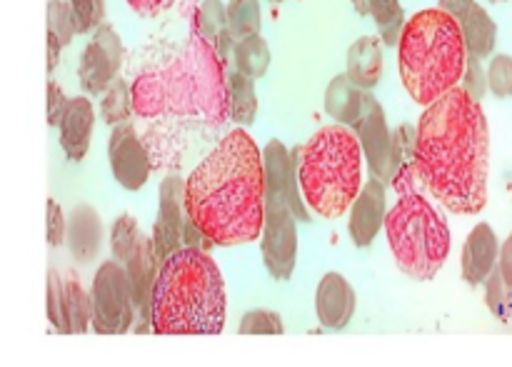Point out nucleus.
I'll return each instance as SVG.
<instances>
[{
  "label": "nucleus",
  "instance_id": "nucleus-21",
  "mask_svg": "<svg viewBox=\"0 0 512 367\" xmlns=\"http://www.w3.org/2000/svg\"><path fill=\"white\" fill-rule=\"evenodd\" d=\"M383 40L378 35H363L348 48V70L355 85L370 90L383 78Z\"/></svg>",
  "mask_w": 512,
  "mask_h": 367
},
{
  "label": "nucleus",
  "instance_id": "nucleus-5",
  "mask_svg": "<svg viewBox=\"0 0 512 367\" xmlns=\"http://www.w3.org/2000/svg\"><path fill=\"white\" fill-rule=\"evenodd\" d=\"M470 50L458 18L443 8H425L405 23L398 43V70L418 105H433L463 83Z\"/></svg>",
  "mask_w": 512,
  "mask_h": 367
},
{
  "label": "nucleus",
  "instance_id": "nucleus-3",
  "mask_svg": "<svg viewBox=\"0 0 512 367\" xmlns=\"http://www.w3.org/2000/svg\"><path fill=\"white\" fill-rule=\"evenodd\" d=\"M135 113L143 118L175 115L208 125L230 120L228 63L208 38L195 33L178 55L160 68H148L133 80Z\"/></svg>",
  "mask_w": 512,
  "mask_h": 367
},
{
  "label": "nucleus",
  "instance_id": "nucleus-20",
  "mask_svg": "<svg viewBox=\"0 0 512 367\" xmlns=\"http://www.w3.org/2000/svg\"><path fill=\"white\" fill-rule=\"evenodd\" d=\"M95 110L88 98H73L60 118V148L70 160H83L93 138Z\"/></svg>",
  "mask_w": 512,
  "mask_h": 367
},
{
  "label": "nucleus",
  "instance_id": "nucleus-34",
  "mask_svg": "<svg viewBox=\"0 0 512 367\" xmlns=\"http://www.w3.org/2000/svg\"><path fill=\"white\" fill-rule=\"evenodd\" d=\"M485 303H488L490 313L495 315V318L500 320H508L510 313H512V293L510 288L505 285L503 275H500V270L495 268L493 275H490L488 280H485Z\"/></svg>",
  "mask_w": 512,
  "mask_h": 367
},
{
  "label": "nucleus",
  "instance_id": "nucleus-32",
  "mask_svg": "<svg viewBox=\"0 0 512 367\" xmlns=\"http://www.w3.org/2000/svg\"><path fill=\"white\" fill-rule=\"evenodd\" d=\"M48 33L58 35V40L65 45H70V40L78 33V25H75L73 8L65 0H50L48 3Z\"/></svg>",
  "mask_w": 512,
  "mask_h": 367
},
{
  "label": "nucleus",
  "instance_id": "nucleus-29",
  "mask_svg": "<svg viewBox=\"0 0 512 367\" xmlns=\"http://www.w3.org/2000/svg\"><path fill=\"white\" fill-rule=\"evenodd\" d=\"M228 25L235 40L260 35V28H263L260 0H228Z\"/></svg>",
  "mask_w": 512,
  "mask_h": 367
},
{
  "label": "nucleus",
  "instance_id": "nucleus-19",
  "mask_svg": "<svg viewBox=\"0 0 512 367\" xmlns=\"http://www.w3.org/2000/svg\"><path fill=\"white\" fill-rule=\"evenodd\" d=\"M500 263V243L495 230L488 223L475 225L473 233L468 235L463 248V260H460V268H463V278L468 280L473 288L485 285V280L493 275L495 265Z\"/></svg>",
  "mask_w": 512,
  "mask_h": 367
},
{
  "label": "nucleus",
  "instance_id": "nucleus-10",
  "mask_svg": "<svg viewBox=\"0 0 512 367\" xmlns=\"http://www.w3.org/2000/svg\"><path fill=\"white\" fill-rule=\"evenodd\" d=\"M120 63H123V43L115 28L100 25L93 33V40L80 58V83L88 95H103L118 78Z\"/></svg>",
  "mask_w": 512,
  "mask_h": 367
},
{
  "label": "nucleus",
  "instance_id": "nucleus-35",
  "mask_svg": "<svg viewBox=\"0 0 512 367\" xmlns=\"http://www.w3.org/2000/svg\"><path fill=\"white\" fill-rule=\"evenodd\" d=\"M238 333L243 335H283L285 325L278 313L270 310H253V313L243 315L238 325Z\"/></svg>",
  "mask_w": 512,
  "mask_h": 367
},
{
  "label": "nucleus",
  "instance_id": "nucleus-24",
  "mask_svg": "<svg viewBox=\"0 0 512 367\" xmlns=\"http://www.w3.org/2000/svg\"><path fill=\"white\" fill-rule=\"evenodd\" d=\"M355 13L370 15L378 25L383 45H398L405 30V10L400 0H353Z\"/></svg>",
  "mask_w": 512,
  "mask_h": 367
},
{
  "label": "nucleus",
  "instance_id": "nucleus-4",
  "mask_svg": "<svg viewBox=\"0 0 512 367\" xmlns=\"http://www.w3.org/2000/svg\"><path fill=\"white\" fill-rule=\"evenodd\" d=\"M225 280L208 250L180 248L160 263L153 290V333L218 335L225 328Z\"/></svg>",
  "mask_w": 512,
  "mask_h": 367
},
{
  "label": "nucleus",
  "instance_id": "nucleus-46",
  "mask_svg": "<svg viewBox=\"0 0 512 367\" xmlns=\"http://www.w3.org/2000/svg\"><path fill=\"white\" fill-rule=\"evenodd\" d=\"M270 3H273V5H278V3H283V0H270Z\"/></svg>",
  "mask_w": 512,
  "mask_h": 367
},
{
  "label": "nucleus",
  "instance_id": "nucleus-37",
  "mask_svg": "<svg viewBox=\"0 0 512 367\" xmlns=\"http://www.w3.org/2000/svg\"><path fill=\"white\" fill-rule=\"evenodd\" d=\"M488 83H490V93L495 98H510L512 95V55L500 53L490 60L488 68Z\"/></svg>",
  "mask_w": 512,
  "mask_h": 367
},
{
  "label": "nucleus",
  "instance_id": "nucleus-14",
  "mask_svg": "<svg viewBox=\"0 0 512 367\" xmlns=\"http://www.w3.org/2000/svg\"><path fill=\"white\" fill-rule=\"evenodd\" d=\"M360 145H363L365 163L373 178L383 180V183H393L395 175V150H393V130L388 128V118H385L383 105L375 100L373 108L368 110L363 120L355 125Z\"/></svg>",
  "mask_w": 512,
  "mask_h": 367
},
{
  "label": "nucleus",
  "instance_id": "nucleus-11",
  "mask_svg": "<svg viewBox=\"0 0 512 367\" xmlns=\"http://www.w3.org/2000/svg\"><path fill=\"white\" fill-rule=\"evenodd\" d=\"M158 220L153 228V248L158 263L168 260L175 250L183 245V223H185V180L170 175L160 183L158 190Z\"/></svg>",
  "mask_w": 512,
  "mask_h": 367
},
{
  "label": "nucleus",
  "instance_id": "nucleus-43",
  "mask_svg": "<svg viewBox=\"0 0 512 367\" xmlns=\"http://www.w3.org/2000/svg\"><path fill=\"white\" fill-rule=\"evenodd\" d=\"M500 275H503L505 285L510 288L512 293V235L508 240L503 243V248H500V265H498Z\"/></svg>",
  "mask_w": 512,
  "mask_h": 367
},
{
  "label": "nucleus",
  "instance_id": "nucleus-36",
  "mask_svg": "<svg viewBox=\"0 0 512 367\" xmlns=\"http://www.w3.org/2000/svg\"><path fill=\"white\" fill-rule=\"evenodd\" d=\"M78 33H95L103 25L105 0H70Z\"/></svg>",
  "mask_w": 512,
  "mask_h": 367
},
{
  "label": "nucleus",
  "instance_id": "nucleus-7",
  "mask_svg": "<svg viewBox=\"0 0 512 367\" xmlns=\"http://www.w3.org/2000/svg\"><path fill=\"white\" fill-rule=\"evenodd\" d=\"M390 250L408 278L428 283L450 255V228L423 193L398 195L385 218Z\"/></svg>",
  "mask_w": 512,
  "mask_h": 367
},
{
  "label": "nucleus",
  "instance_id": "nucleus-45",
  "mask_svg": "<svg viewBox=\"0 0 512 367\" xmlns=\"http://www.w3.org/2000/svg\"><path fill=\"white\" fill-rule=\"evenodd\" d=\"M470 3H473V0H438V8H443L445 13H450L455 18V15L463 13Z\"/></svg>",
  "mask_w": 512,
  "mask_h": 367
},
{
  "label": "nucleus",
  "instance_id": "nucleus-18",
  "mask_svg": "<svg viewBox=\"0 0 512 367\" xmlns=\"http://www.w3.org/2000/svg\"><path fill=\"white\" fill-rule=\"evenodd\" d=\"M375 105V98L365 88L353 83L348 73H340L330 80L325 90V113L340 125L355 128Z\"/></svg>",
  "mask_w": 512,
  "mask_h": 367
},
{
  "label": "nucleus",
  "instance_id": "nucleus-27",
  "mask_svg": "<svg viewBox=\"0 0 512 367\" xmlns=\"http://www.w3.org/2000/svg\"><path fill=\"white\" fill-rule=\"evenodd\" d=\"M65 315H68L70 335H83L93 323V300L85 295L83 285L73 275L65 280Z\"/></svg>",
  "mask_w": 512,
  "mask_h": 367
},
{
  "label": "nucleus",
  "instance_id": "nucleus-44",
  "mask_svg": "<svg viewBox=\"0 0 512 367\" xmlns=\"http://www.w3.org/2000/svg\"><path fill=\"white\" fill-rule=\"evenodd\" d=\"M60 48H63V43H60V40H58V35L48 33V70H50V73H53L55 65H58Z\"/></svg>",
  "mask_w": 512,
  "mask_h": 367
},
{
  "label": "nucleus",
  "instance_id": "nucleus-26",
  "mask_svg": "<svg viewBox=\"0 0 512 367\" xmlns=\"http://www.w3.org/2000/svg\"><path fill=\"white\" fill-rule=\"evenodd\" d=\"M235 70L250 75L253 80L263 78L270 68V48L263 35H250L235 43L233 50Z\"/></svg>",
  "mask_w": 512,
  "mask_h": 367
},
{
  "label": "nucleus",
  "instance_id": "nucleus-40",
  "mask_svg": "<svg viewBox=\"0 0 512 367\" xmlns=\"http://www.w3.org/2000/svg\"><path fill=\"white\" fill-rule=\"evenodd\" d=\"M68 103L70 100L65 98L63 88H60L55 80H50L48 83V123L50 125H60V118H63Z\"/></svg>",
  "mask_w": 512,
  "mask_h": 367
},
{
  "label": "nucleus",
  "instance_id": "nucleus-42",
  "mask_svg": "<svg viewBox=\"0 0 512 367\" xmlns=\"http://www.w3.org/2000/svg\"><path fill=\"white\" fill-rule=\"evenodd\" d=\"M130 8L140 15H158L173 5V0H128Z\"/></svg>",
  "mask_w": 512,
  "mask_h": 367
},
{
  "label": "nucleus",
  "instance_id": "nucleus-30",
  "mask_svg": "<svg viewBox=\"0 0 512 367\" xmlns=\"http://www.w3.org/2000/svg\"><path fill=\"white\" fill-rule=\"evenodd\" d=\"M103 120L108 125H123L128 123L130 115L135 113V103H133V88L125 83L123 78H115L110 83V88L103 93Z\"/></svg>",
  "mask_w": 512,
  "mask_h": 367
},
{
  "label": "nucleus",
  "instance_id": "nucleus-47",
  "mask_svg": "<svg viewBox=\"0 0 512 367\" xmlns=\"http://www.w3.org/2000/svg\"><path fill=\"white\" fill-rule=\"evenodd\" d=\"M490 3H505V0H490Z\"/></svg>",
  "mask_w": 512,
  "mask_h": 367
},
{
  "label": "nucleus",
  "instance_id": "nucleus-33",
  "mask_svg": "<svg viewBox=\"0 0 512 367\" xmlns=\"http://www.w3.org/2000/svg\"><path fill=\"white\" fill-rule=\"evenodd\" d=\"M48 320L58 333L70 335L68 315H65V280L55 270L48 273Z\"/></svg>",
  "mask_w": 512,
  "mask_h": 367
},
{
  "label": "nucleus",
  "instance_id": "nucleus-15",
  "mask_svg": "<svg viewBox=\"0 0 512 367\" xmlns=\"http://www.w3.org/2000/svg\"><path fill=\"white\" fill-rule=\"evenodd\" d=\"M125 270H128L135 305H138L140 310V325L135 330H138V333H145L148 328L153 330V290L160 270L158 258H155L153 238H143V235H140L133 255H130L128 263H125Z\"/></svg>",
  "mask_w": 512,
  "mask_h": 367
},
{
  "label": "nucleus",
  "instance_id": "nucleus-16",
  "mask_svg": "<svg viewBox=\"0 0 512 367\" xmlns=\"http://www.w3.org/2000/svg\"><path fill=\"white\" fill-rule=\"evenodd\" d=\"M385 183L378 178H370L360 190L358 200L350 208V238L358 248H368L380 233V225H385L388 210H385Z\"/></svg>",
  "mask_w": 512,
  "mask_h": 367
},
{
  "label": "nucleus",
  "instance_id": "nucleus-31",
  "mask_svg": "<svg viewBox=\"0 0 512 367\" xmlns=\"http://www.w3.org/2000/svg\"><path fill=\"white\" fill-rule=\"evenodd\" d=\"M140 235L143 233H140L133 215H120V218L115 220L113 230H110V250H113V258L118 260V263H128L135 245H138Z\"/></svg>",
  "mask_w": 512,
  "mask_h": 367
},
{
  "label": "nucleus",
  "instance_id": "nucleus-28",
  "mask_svg": "<svg viewBox=\"0 0 512 367\" xmlns=\"http://www.w3.org/2000/svg\"><path fill=\"white\" fill-rule=\"evenodd\" d=\"M195 33L208 38L213 45H218L220 40L233 35L228 25V5L223 0H203L198 8V15H195Z\"/></svg>",
  "mask_w": 512,
  "mask_h": 367
},
{
  "label": "nucleus",
  "instance_id": "nucleus-17",
  "mask_svg": "<svg viewBox=\"0 0 512 367\" xmlns=\"http://www.w3.org/2000/svg\"><path fill=\"white\" fill-rule=\"evenodd\" d=\"M315 313L323 328L343 330L355 315V290L340 273L323 275L315 293Z\"/></svg>",
  "mask_w": 512,
  "mask_h": 367
},
{
  "label": "nucleus",
  "instance_id": "nucleus-2",
  "mask_svg": "<svg viewBox=\"0 0 512 367\" xmlns=\"http://www.w3.org/2000/svg\"><path fill=\"white\" fill-rule=\"evenodd\" d=\"M185 210L215 245H245L263 235L268 210L265 160L255 140L235 128L185 180Z\"/></svg>",
  "mask_w": 512,
  "mask_h": 367
},
{
  "label": "nucleus",
  "instance_id": "nucleus-38",
  "mask_svg": "<svg viewBox=\"0 0 512 367\" xmlns=\"http://www.w3.org/2000/svg\"><path fill=\"white\" fill-rule=\"evenodd\" d=\"M460 88H463L465 93L473 95L475 100L485 98V93L490 90V83H488V73L483 70V63H480V58H473V55H470L468 68H465V75H463V83H460Z\"/></svg>",
  "mask_w": 512,
  "mask_h": 367
},
{
  "label": "nucleus",
  "instance_id": "nucleus-22",
  "mask_svg": "<svg viewBox=\"0 0 512 367\" xmlns=\"http://www.w3.org/2000/svg\"><path fill=\"white\" fill-rule=\"evenodd\" d=\"M103 240V223L90 205H75L68 220V245L70 253L80 263H90L100 253Z\"/></svg>",
  "mask_w": 512,
  "mask_h": 367
},
{
  "label": "nucleus",
  "instance_id": "nucleus-23",
  "mask_svg": "<svg viewBox=\"0 0 512 367\" xmlns=\"http://www.w3.org/2000/svg\"><path fill=\"white\" fill-rule=\"evenodd\" d=\"M455 18H458L460 28H463L470 55L480 60L490 58L495 50V43H498V25H495L493 15H490L478 0H473V3H470L463 13L455 15Z\"/></svg>",
  "mask_w": 512,
  "mask_h": 367
},
{
  "label": "nucleus",
  "instance_id": "nucleus-6",
  "mask_svg": "<svg viewBox=\"0 0 512 367\" xmlns=\"http://www.w3.org/2000/svg\"><path fill=\"white\" fill-rule=\"evenodd\" d=\"M298 183L308 208L340 220L363 190V145L348 125H325L293 150Z\"/></svg>",
  "mask_w": 512,
  "mask_h": 367
},
{
  "label": "nucleus",
  "instance_id": "nucleus-1",
  "mask_svg": "<svg viewBox=\"0 0 512 367\" xmlns=\"http://www.w3.org/2000/svg\"><path fill=\"white\" fill-rule=\"evenodd\" d=\"M418 168L425 188L450 213L478 215L488 205V118L480 100L460 85L420 115Z\"/></svg>",
  "mask_w": 512,
  "mask_h": 367
},
{
  "label": "nucleus",
  "instance_id": "nucleus-39",
  "mask_svg": "<svg viewBox=\"0 0 512 367\" xmlns=\"http://www.w3.org/2000/svg\"><path fill=\"white\" fill-rule=\"evenodd\" d=\"M65 230H68V220H65L63 208L55 200H48V245L58 248L65 240Z\"/></svg>",
  "mask_w": 512,
  "mask_h": 367
},
{
  "label": "nucleus",
  "instance_id": "nucleus-41",
  "mask_svg": "<svg viewBox=\"0 0 512 367\" xmlns=\"http://www.w3.org/2000/svg\"><path fill=\"white\" fill-rule=\"evenodd\" d=\"M183 243L185 248H198V250H210L213 248V240L200 230V225L195 223L190 215H185V223H183Z\"/></svg>",
  "mask_w": 512,
  "mask_h": 367
},
{
  "label": "nucleus",
  "instance_id": "nucleus-8",
  "mask_svg": "<svg viewBox=\"0 0 512 367\" xmlns=\"http://www.w3.org/2000/svg\"><path fill=\"white\" fill-rule=\"evenodd\" d=\"M93 328L100 335H123L135 323V298L130 288L128 270L118 260H110L98 268L93 278Z\"/></svg>",
  "mask_w": 512,
  "mask_h": 367
},
{
  "label": "nucleus",
  "instance_id": "nucleus-12",
  "mask_svg": "<svg viewBox=\"0 0 512 367\" xmlns=\"http://www.w3.org/2000/svg\"><path fill=\"white\" fill-rule=\"evenodd\" d=\"M108 158L113 178L125 190H140L150 178V158L143 140L130 123L115 125L108 140Z\"/></svg>",
  "mask_w": 512,
  "mask_h": 367
},
{
  "label": "nucleus",
  "instance_id": "nucleus-9",
  "mask_svg": "<svg viewBox=\"0 0 512 367\" xmlns=\"http://www.w3.org/2000/svg\"><path fill=\"white\" fill-rule=\"evenodd\" d=\"M295 223H298V218L288 208V203L268 198L263 228V260L275 280H288L295 270V260H298V225Z\"/></svg>",
  "mask_w": 512,
  "mask_h": 367
},
{
  "label": "nucleus",
  "instance_id": "nucleus-25",
  "mask_svg": "<svg viewBox=\"0 0 512 367\" xmlns=\"http://www.w3.org/2000/svg\"><path fill=\"white\" fill-rule=\"evenodd\" d=\"M255 115H258L255 80L240 70H233L230 73V120L238 123V128H248L255 123Z\"/></svg>",
  "mask_w": 512,
  "mask_h": 367
},
{
  "label": "nucleus",
  "instance_id": "nucleus-13",
  "mask_svg": "<svg viewBox=\"0 0 512 367\" xmlns=\"http://www.w3.org/2000/svg\"><path fill=\"white\" fill-rule=\"evenodd\" d=\"M265 178H268V198L283 200L293 210L300 223H310L308 203L303 198V190L298 183V168L295 158L280 140H270L263 150Z\"/></svg>",
  "mask_w": 512,
  "mask_h": 367
}]
</instances>
